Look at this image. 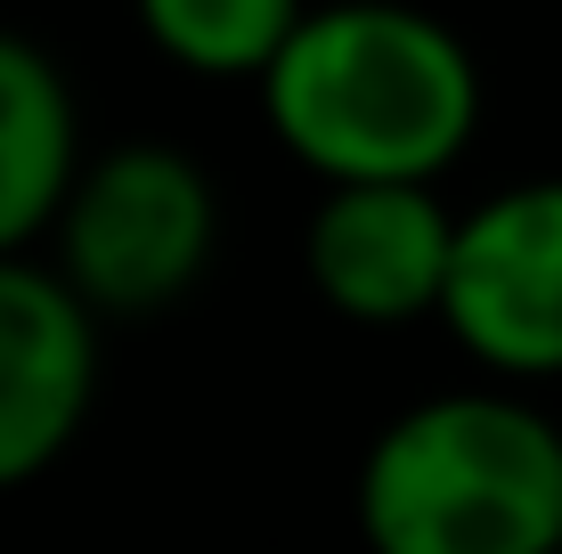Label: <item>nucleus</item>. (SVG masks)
I'll list each match as a JSON object with an SVG mask.
<instances>
[{
  "label": "nucleus",
  "mask_w": 562,
  "mask_h": 554,
  "mask_svg": "<svg viewBox=\"0 0 562 554\" xmlns=\"http://www.w3.org/2000/svg\"><path fill=\"white\" fill-rule=\"evenodd\" d=\"M254 90L269 139L326 188L440 180L490 106L473 42L416 0H310Z\"/></svg>",
  "instance_id": "nucleus-1"
},
{
  "label": "nucleus",
  "mask_w": 562,
  "mask_h": 554,
  "mask_svg": "<svg viewBox=\"0 0 562 554\" xmlns=\"http://www.w3.org/2000/svg\"><path fill=\"white\" fill-rule=\"evenodd\" d=\"M367 554H562V425L521 384L432 392L367 441Z\"/></svg>",
  "instance_id": "nucleus-2"
},
{
  "label": "nucleus",
  "mask_w": 562,
  "mask_h": 554,
  "mask_svg": "<svg viewBox=\"0 0 562 554\" xmlns=\"http://www.w3.org/2000/svg\"><path fill=\"white\" fill-rule=\"evenodd\" d=\"M57 270L99 318H155L188 302L221 253V196L171 139H114L82 163L57 213Z\"/></svg>",
  "instance_id": "nucleus-3"
},
{
  "label": "nucleus",
  "mask_w": 562,
  "mask_h": 554,
  "mask_svg": "<svg viewBox=\"0 0 562 554\" xmlns=\"http://www.w3.org/2000/svg\"><path fill=\"white\" fill-rule=\"evenodd\" d=\"M440 327L497 384H562V171L497 188L457 221Z\"/></svg>",
  "instance_id": "nucleus-4"
},
{
  "label": "nucleus",
  "mask_w": 562,
  "mask_h": 554,
  "mask_svg": "<svg viewBox=\"0 0 562 554\" xmlns=\"http://www.w3.org/2000/svg\"><path fill=\"white\" fill-rule=\"evenodd\" d=\"M457 221L464 213L440 204V180H335L310 204L302 270L351 327H416L449 302Z\"/></svg>",
  "instance_id": "nucleus-5"
},
{
  "label": "nucleus",
  "mask_w": 562,
  "mask_h": 554,
  "mask_svg": "<svg viewBox=\"0 0 562 554\" xmlns=\"http://www.w3.org/2000/svg\"><path fill=\"white\" fill-rule=\"evenodd\" d=\"M99 327L57 261H0V498L33 489L99 408Z\"/></svg>",
  "instance_id": "nucleus-6"
},
{
  "label": "nucleus",
  "mask_w": 562,
  "mask_h": 554,
  "mask_svg": "<svg viewBox=\"0 0 562 554\" xmlns=\"http://www.w3.org/2000/svg\"><path fill=\"white\" fill-rule=\"evenodd\" d=\"M82 106L42 42L0 25V261L33 253L82 180Z\"/></svg>",
  "instance_id": "nucleus-7"
},
{
  "label": "nucleus",
  "mask_w": 562,
  "mask_h": 554,
  "mask_svg": "<svg viewBox=\"0 0 562 554\" xmlns=\"http://www.w3.org/2000/svg\"><path fill=\"white\" fill-rule=\"evenodd\" d=\"M139 33L196 82H261L310 0H131Z\"/></svg>",
  "instance_id": "nucleus-8"
}]
</instances>
